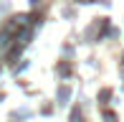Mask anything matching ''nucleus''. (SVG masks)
Returning <instances> with one entry per match:
<instances>
[{
	"label": "nucleus",
	"mask_w": 124,
	"mask_h": 122,
	"mask_svg": "<svg viewBox=\"0 0 124 122\" xmlns=\"http://www.w3.org/2000/svg\"><path fill=\"white\" fill-rule=\"evenodd\" d=\"M56 97H58V104H66V102H69V97H71V89H69V87H61Z\"/></svg>",
	"instance_id": "obj_1"
},
{
	"label": "nucleus",
	"mask_w": 124,
	"mask_h": 122,
	"mask_svg": "<svg viewBox=\"0 0 124 122\" xmlns=\"http://www.w3.org/2000/svg\"><path fill=\"white\" fill-rule=\"evenodd\" d=\"M69 71H71L69 64H61V66H58V74H61V76H69Z\"/></svg>",
	"instance_id": "obj_2"
},
{
	"label": "nucleus",
	"mask_w": 124,
	"mask_h": 122,
	"mask_svg": "<svg viewBox=\"0 0 124 122\" xmlns=\"http://www.w3.org/2000/svg\"><path fill=\"white\" fill-rule=\"evenodd\" d=\"M28 114H31V112H28V109H20V112H15V114H13V117H15V120H18V117H20V120H23V117H28Z\"/></svg>",
	"instance_id": "obj_3"
},
{
	"label": "nucleus",
	"mask_w": 124,
	"mask_h": 122,
	"mask_svg": "<svg viewBox=\"0 0 124 122\" xmlns=\"http://www.w3.org/2000/svg\"><path fill=\"white\" fill-rule=\"evenodd\" d=\"M104 120H106V122H116V117H114L111 112H106V114H104Z\"/></svg>",
	"instance_id": "obj_4"
}]
</instances>
